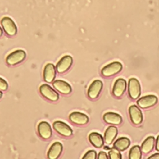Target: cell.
<instances>
[{"label": "cell", "instance_id": "9a60e30c", "mask_svg": "<svg viewBox=\"0 0 159 159\" xmlns=\"http://www.w3.org/2000/svg\"><path fill=\"white\" fill-rule=\"evenodd\" d=\"M63 149L62 144L59 142H54L49 148L47 152V157L48 159H57Z\"/></svg>", "mask_w": 159, "mask_h": 159}, {"label": "cell", "instance_id": "7c38bea8", "mask_svg": "<svg viewBox=\"0 0 159 159\" xmlns=\"http://www.w3.org/2000/svg\"><path fill=\"white\" fill-rule=\"evenodd\" d=\"M37 130L39 135L43 139H49L52 134L50 125L45 121H42L38 124Z\"/></svg>", "mask_w": 159, "mask_h": 159}, {"label": "cell", "instance_id": "5b68a950", "mask_svg": "<svg viewBox=\"0 0 159 159\" xmlns=\"http://www.w3.org/2000/svg\"><path fill=\"white\" fill-rule=\"evenodd\" d=\"M39 91L45 98L51 101H57L59 99L58 93L47 84H42L39 88Z\"/></svg>", "mask_w": 159, "mask_h": 159}, {"label": "cell", "instance_id": "2e32d148", "mask_svg": "<svg viewBox=\"0 0 159 159\" xmlns=\"http://www.w3.org/2000/svg\"><path fill=\"white\" fill-rule=\"evenodd\" d=\"M103 120L105 122L109 124L119 125L122 121V118L117 113L108 112L103 115Z\"/></svg>", "mask_w": 159, "mask_h": 159}, {"label": "cell", "instance_id": "4fadbf2b", "mask_svg": "<svg viewBox=\"0 0 159 159\" xmlns=\"http://www.w3.org/2000/svg\"><path fill=\"white\" fill-rule=\"evenodd\" d=\"M70 120L78 125H84L89 122V117L84 113L80 112H73L69 116Z\"/></svg>", "mask_w": 159, "mask_h": 159}, {"label": "cell", "instance_id": "3957f363", "mask_svg": "<svg viewBox=\"0 0 159 159\" xmlns=\"http://www.w3.org/2000/svg\"><path fill=\"white\" fill-rule=\"evenodd\" d=\"M26 53L23 50H16L9 53L6 58V63L9 65H15L22 62L25 58Z\"/></svg>", "mask_w": 159, "mask_h": 159}, {"label": "cell", "instance_id": "d6986e66", "mask_svg": "<svg viewBox=\"0 0 159 159\" xmlns=\"http://www.w3.org/2000/svg\"><path fill=\"white\" fill-rule=\"evenodd\" d=\"M89 141L96 148H101L104 144L102 136L98 132H91L88 137Z\"/></svg>", "mask_w": 159, "mask_h": 159}, {"label": "cell", "instance_id": "8fae6325", "mask_svg": "<svg viewBox=\"0 0 159 159\" xmlns=\"http://www.w3.org/2000/svg\"><path fill=\"white\" fill-rule=\"evenodd\" d=\"M158 101V98L154 95H147L139 99L137 103L139 107L145 109L153 106Z\"/></svg>", "mask_w": 159, "mask_h": 159}, {"label": "cell", "instance_id": "83f0119b", "mask_svg": "<svg viewBox=\"0 0 159 159\" xmlns=\"http://www.w3.org/2000/svg\"><path fill=\"white\" fill-rule=\"evenodd\" d=\"M155 148L157 151H159V135L157 137L156 140V145H155Z\"/></svg>", "mask_w": 159, "mask_h": 159}, {"label": "cell", "instance_id": "5bb4252c", "mask_svg": "<svg viewBox=\"0 0 159 159\" xmlns=\"http://www.w3.org/2000/svg\"><path fill=\"white\" fill-rule=\"evenodd\" d=\"M56 76V69L52 63H47L43 69V76L44 80L47 83L52 82Z\"/></svg>", "mask_w": 159, "mask_h": 159}, {"label": "cell", "instance_id": "277c9868", "mask_svg": "<svg viewBox=\"0 0 159 159\" xmlns=\"http://www.w3.org/2000/svg\"><path fill=\"white\" fill-rule=\"evenodd\" d=\"M1 24L4 32L9 36H13L17 34V28L13 20L9 17H4L1 19Z\"/></svg>", "mask_w": 159, "mask_h": 159}, {"label": "cell", "instance_id": "52a82bcc", "mask_svg": "<svg viewBox=\"0 0 159 159\" xmlns=\"http://www.w3.org/2000/svg\"><path fill=\"white\" fill-rule=\"evenodd\" d=\"M73 58L70 55H65L61 58L56 65V70L59 73L66 72L71 66Z\"/></svg>", "mask_w": 159, "mask_h": 159}, {"label": "cell", "instance_id": "f1b7e54d", "mask_svg": "<svg viewBox=\"0 0 159 159\" xmlns=\"http://www.w3.org/2000/svg\"><path fill=\"white\" fill-rule=\"evenodd\" d=\"M104 148L105 150H109V149H110L109 147H107V146H104Z\"/></svg>", "mask_w": 159, "mask_h": 159}, {"label": "cell", "instance_id": "7a4b0ae2", "mask_svg": "<svg viewBox=\"0 0 159 159\" xmlns=\"http://www.w3.org/2000/svg\"><path fill=\"white\" fill-rule=\"evenodd\" d=\"M129 95L132 99H137L141 94V87L139 80L135 78L129 80L128 83Z\"/></svg>", "mask_w": 159, "mask_h": 159}, {"label": "cell", "instance_id": "44dd1931", "mask_svg": "<svg viewBox=\"0 0 159 159\" xmlns=\"http://www.w3.org/2000/svg\"><path fill=\"white\" fill-rule=\"evenodd\" d=\"M130 144V140L127 137H122L117 139L114 143V148L119 151H123L127 149Z\"/></svg>", "mask_w": 159, "mask_h": 159}, {"label": "cell", "instance_id": "6da1fadb", "mask_svg": "<svg viewBox=\"0 0 159 159\" xmlns=\"http://www.w3.org/2000/svg\"><path fill=\"white\" fill-rule=\"evenodd\" d=\"M122 69V65L119 61H113L105 65L101 69V74L106 77L112 76L119 73Z\"/></svg>", "mask_w": 159, "mask_h": 159}, {"label": "cell", "instance_id": "cb8c5ba5", "mask_svg": "<svg viewBox=\"0 0 159 159\" xmlns=\"http://www.w3.org/2000/svg\"><path fill=\"white\" fill-rule=\"evenodd\" d=\"M96 152L91 150L88 151L83 157L82 159H96Z\"/></svg>", "mask_w": 159, "mask_h": 159}, {"label": "cell", "instance_id": "ba28073f", "mask_svg": "<svg viewBox=\"0 0 159 159\" xmlns=\"http://www.w3.org/2000/svg\"><path fill=\"white\" fill-rule=\"evenodd\" d=\"M129 113L132 122L135 125H139L143 120V115L141 110L136 106L132 105L129 108Z\"/></svg>", "mask_w": 159, "mask_h": 159}, {"label": "cell", "instance_id": "9c48e42d", "mask_svg": "<svg viewBox=\"0 0 159 159\" xmlns=\"http://www.w3.org/2000/svg\"><path fill=\"white\" fill-rule=\"evenodd\" d=\"M53 127L58 134L65 137H70L73 134L71 127L62 121H55L53 124Z\"/></svg>", "mask_w": 159, "mask_h": 159}, {"label": "cell", "instance_id": "ac0fdd59", "mask_svg": "<svg viewBox=\"0 0 159 159\" xmlns=\"http://www.w3.org/2000/svg\"><path fill=\"white\" fill-rule=\"evenodd\" d=\"M117 129L113 125L109 126L104 132V142L106 144H111L117 135Z\"/></svg>", "mask_w": 159, "mask_h": 159}, {"label": "cell", "instance_id": "484cf974", "mask_svg": "<svg viewBox=\"0 0 159 159\" xmlns=\"http://www.w3.org/2000/svg\"><path fill=\"white\" fill-rule=\"evenodd\" d=\"M98 159H109L107 155L104 152H100L98 155Z\"/></svg>", "mask_w": 159, "mask_h": 159}, {"label": "cell", "instance_id": "4dcf8cb0", "mask_svg": "<svg viewBox=\"0 0 159 159\" xmlns=\"http://www.w3.org/2000/svg\"><path fill=\"white\" fill-rule=\"evenodd\" d=\"M0 94H1L0 98H2V91H0Z\"/></svg>", "mask_w": 159, "mask_h": 159}, {"label": "cell", "instance_id": "603a6c76", "mask_svg": "<svg viewBox=\"0 0 159 159\" xmlns=\"http://www.w3.org/2000/svg\"><path fill=\"white\" fill-rule=\"evenodd\" d=\"M109 159H122V155L117 149L113 148L109 151Z\"/></svg>", "mask_w": 159, "mask_h": 159}, {"label": "cell", "instance_id": "8992f818", "mask_svg": "<svg viewBox=\"0 0 159 159\" xmlns=\"http://www.w3.org/2000/svg\"><path fill=\"white\" fill-rule=\"evenodd\" d=\"M103 87V83L99 80H94L88 89V96L89 98L94 99L97 98Z\"/></svg>", "mask_w": 159, "mask_h": 159}, {"label": "cell", "instance_id": "30bf717a", "mask_svg": "<svg viewBox=\"0 0 159 159\" xmlns=\"http://www.w3.org/2000/svg\"><path fill=\"white\" fill-rule=\"evenodd\" d=\"M127 87L126 81L124 78H118L116 80L112 87V94L116 97H120L125 91Z\"/></svg>", "mask_w": 159, "mask_h": 159}, {"label": "cell", "instance_id": "f546056e", "mask_svg": "<svg viewBox=\"0 0 159 159\" xmlns=\"http://www.w3.org/2000/svg\"><path fill=\"white\" fill-rule=\"evenodd\" d=\"M1 35H2V28H1Z\"/></svg>", "mask_w": 159, "mask_h": 159}, {"label": "cell", "instance_id": "e0dca14e", "mask_svg": "<svg viewBox=\"0 0 159 159\" xmlns=\"http://www.w3.org/2000/svg\"><path fill=\"white\" fill-rule=\"evenodd\" d=\"M53 86L57 91L63 94H68L72 91L70 84L61 80H55L53 83Z\"/></svg>", "mask_w": 159, "mask_h": 159}, {"label": "cell", "instance_id": "4316f807", "mask_svg": "<svg viewBox=\"0 0 159 159\" xmlns=\"http://www.w3.org/2000/svg\"><path fill=\"white\" fill-rule=\"evenodd\" d=\"M148 159H159V153L153 154L148 158Z\"/></svg>", "mask_w": 159, "mask_h": 159}, {"label": "cell", "instance_id": "ffe728a7", "mask_svg": "<svg viewBox=\"0 0 159 159\" xmlns=\"http://www.w3.org/2000/svg\"><path fill=\"white\" fill-rule=\"evenodd\" d=\"M155 138L152 136H149L145 139L141 145V150L143 153H148L150 152L154 147Z\"/></svg>", "mask_w": 159, "mask_h": 159}, {"label": "cell", "instance_id": "d4e9b609", "mask_svg": "<svg viewBox=\"0 0 159 159\" xmlns=\"http://www.w3.org/2000/svg\"><path fill=\"white\" fill-rule=\"evenodd\" d=\"M8 84L3 78H0V89L1 91H6L7 89Z\"/></svg>", "mask_w": 159, "mask_h": 159}, {"label": "cell", "instance_id": "7402d4cb", "mask_svg": "<svg viewBox=\"0 0 159 159\" xmlns=\"http://www.w3.org/2000/svg\"><path fill=\"white\" fill-rule=\"evenodd\" d=\"M142 150L139 145L133 146L129 150V159H141Z\"/></svg>", "mask_w": 159, "mask_h": 159}]
</instances>
